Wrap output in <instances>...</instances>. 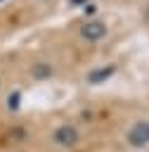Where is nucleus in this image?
<instances>
[{"label":"nucleus","mask_w":149,"mask_h":152,"mask_svg":"<svg viewBox=\"0 0 149 152\" xmlns=\"http://www.w3.org/2000/svg\"><path fill=\"white\" fill-rule=\"evenodd\" d=\"M9 152H19V150H9Z\"/></svg>","instance_id":"7"},{"label":"nucleus","mask_w":149,"mask_h":152,"mask_svg":"<svg viewBox=\"0 0 149 152\" xmlns=\"http://www.w3.org/2000/svg\"><path fill=\"white\" fill-rule=\"evenodd\" d=\"M54 38L76 62V69L99 55L114 50L121 36V17L106 10H92L71 17L64 26L52 28Z\"/></svg>","instance_id":"1"},{"label":"nucleus","mask_w":149,"mask_h":152,"mask_svg":"<svg viewBox=\"0 0 149 152\" xmlns=\"http://www.w3.org/2000/svg\"><path fill=\"white\" fill-rule=\"evenodd\" d=\"M47 14L33 0H7L0 5V40L35 28Z\"/></svg>","instance_id":"3"},{"label":"nucleus","mask_w":149,"mask_h":152,"mask_svg":"<svg viewBox=\"0 0 149 152\" xmlns=\"http://www.w3.org/2000/svg\"><path fill=\"white\" fill-rule=\"evenodd\" d=\"M45 138L47 142L57 150V152H76L83 140H85V133L80 128L78 121H71V119H59V121H52L45 131Z\"/></svg>","instance_id":"4"},{"label":"nucleus","mask_w":149,"mask_h":152,"mask_svg":"<svg viewBox=\"0 0 149 152\" xmlns=\"http://www.w3.org/2000/svg\"><path fill=\"white\" fill-rule=\"evenodd\" d=\"M121 140L128 150H149V114H132L121 128Z\"/></svg>","instance_id":"5"},{"label":"nucleus","mask_w":149,"mask_h":152,"mask_svg":"<svg viewBox=\"0 0 149 152\" xmlns=\"http://www.w3.org/2000/svg\"><path fill=\"white\" fill-rule=\"evenodd\" d=\"M12 83H14V74H12V64H9L7 50H0V100L5 97V93L9 90Z\"/></svg>","instance_id":"6"},{"label":"nucleus","mask_w":149,"mask_h":152,"mask_svg":"<svg viewBox=\"0 0 149 152\" xmlns=\"http://www.w3.org/2000/svg\"><path fill=\"white\" fill-rule=\"evenodd\" d=\"M7 57L12 64L14 81H21L26 86L54 83L66 78L71 71H76V62L54 38L52 31L43 33L35 43L7 50Z\"/></svg>","instance_id":"2"}]
</instances>
